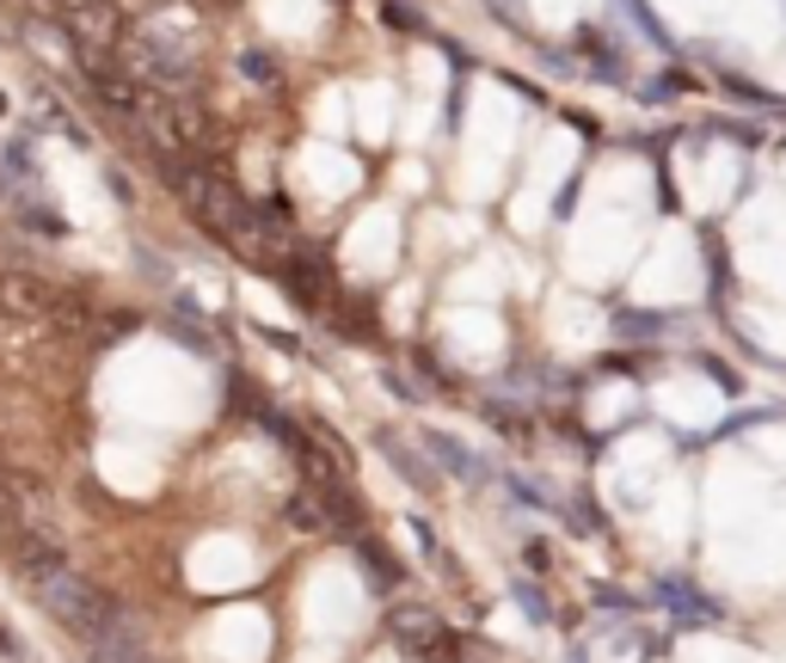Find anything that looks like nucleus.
Listing matches in <instances>:
<instances>
[{"mask_svg":"<svg viewBox=\"0 0 786 663\" xmlns=\"http://www.w3.org/2000/svg\"><path fill=\"white\" fill-rule=\"evenodd\" d=\"M19 571H25V584L37 590L44 615H49V620H62V627L80 639V645H99V639H111V632H124V627H129L124 602L105 596L93 578H80L68 559H56V547H37V540H25V553H19Z\"/></svg>","mask_w":786,"mask_h":663,"instance_id":"obj_1","label":"nucleus"},{"mask_svg":"<svg viewBox=\"0 0 786 663\" xmlns=\"http://www.w3.org/2000/svg\"><path fill=\"white\" fill-rule=\"evenodd\" d=\"M658 596L670 602V615H676V620H719V608H713V602L700 596L694 584H676V578H663Z\"/></svg>","mask_w":786,"mask_h":663,"instance_id":"obj_6","label":"nucleus"},{"mask_svg":"<svg viewBox=\"0 0 786 663\" xmlns=\"http://www.w3.org/2000/svg\"><path fill=\"white\" fill-rule=\"evenodd\" d=\"M620 13H627L633 25H639V32H646V37H651V44H658V49H670V32H663L658 19H651V7H646V0H620Z\"/></svg>","mask_w":786,"mask_h":663,"instance_id":"obj_9","label":"nucleus"},{"mask_svg":"<svg viewBox=\"0 0 786 663\" xmlns=\"http://www.w3.org/2000/svg\"><path fill=\"white\" fill-rule=\"evenodd\" d=\"M283 516H289L295 528H320V510H314V498H308V492L289 498V510H283Z\"/></svg>","mask_w":786,"mask_h":663,"instance_id":"obj_11","label":"nucleus"},{"mask_svg":"<svg viewBox=\"0 0 786 663\" xmlns=\"http://www.w3.org/2000/svg\"><path fill=\"white\" fill-rule=\"evenodd\" d=\"M136 62L148 68V75H155V80H167V87H185V80L197 75V68H191V56H185V49L160 44V37H141V44H136Z\"/></svg>","mask_w":786,"mask_h":663,"instance_id":"obj_3","label":"nucleus"},{"mask_svg":"<svg viewBox=\"0 0 786 663\" xmlns=\"http://www.w3.org/2000/svg\"><path fill=\"white\" fill-rule=\"evenodd\" d=\"M0 197H7V172H0Z\"/></svg>","mask_w":786,"mask_h":663,"instance_id":"obj_13","label":"nucleus"},{"mask_svg":"<svg viewBox=\"0 0 786 663\" xmlns=\"http://www.w3.org/2000/svg\"><path fill=\"white\" fill-rule=\"evenodd\" d=\"M387 632H394L406 651H418V658H443L448 651L443 615H431L424 602H394V608H387Z\"/></svg>","mask_w":786,"mask_h":663,"instance_id":"obj_2","label":"nucleus"},{"mask_svg":"<svg viewBox=\"0 0 786 663\" xmlns=\"http://www.w3.org/2000/svg\"><path fill=\"white\" fill-rule=\"evenodd\" d=\"M240 75H252V80H264V87H271V80H277V68H271V56H264V49H252V56H240Z\"/></svg>","mask_w":786,"mask_h":663,"instance_id":"obj_12","label":"nucleus"},{"mask_svg":"<svg viewBox=\"0 0 786 663\" xmlns=\"http://www.w3.org/2000/svg\"><path fill=\"white\" fill-rule=\"evenodd\" d=\"M516 602H523V615H528V620H540V627L554 620V608H547V596H540V590L528 584V578H516Z\"/></svg>","mask_w":786,"mask_h":663,"instance_id":"obj_10","label":"nucleus"},{"mask_svg":"<svg viewBox=\"0 0 786 663\" xmlns=\"http://www.w3.org/2000/svg\"><path fill=\"white\" fill-rule=\"evenodd\" d=\"M424 443H431V455H436V461H443L455 479H467V485H486V479H492V467H486V461H474V455H467V443H455V436L431 431Z\"/></svg>","mask_w":786,"mask_h":663,"instance_id":"obj_4","label":"nucleus"},{"mask_svg":"<svg viewBox=\"0 0 786 663\" xmlns=\"http://www.w3.org/2000/svg\"><path fill=\"white\" fill-rule=\"evenodd\" d=\"M87 651H93V663H155V651L141 645L136 620H129L124 632H111V639H99V645H87Z\"/></svg>","mask_w":786,"mask_h":663,"instance_id":"obj_5","label":"nucleus"},{"mask_svg":"<svg viewBox=\"0 0 786 663\" xmlns=\"http://www.w3.org/2000/svg\"><path fill=\"white\" fill-rule=\"evenodd\" d=\"M381 455H387V467H400V473L412 479L418 492H431V485H436V479H431V467L418 461V455H412V448H406V443H400V436H394V431H381Z\"/></svg>","mask_w":786,"mask_h":663,"instance_id":"obj_7","label":"nucleus"},{"mask_svg":"<svg viewBox=\"0 0 786 663\" xmlns=\"http://www.w3.org/2000/svg\"><path fill=\"white\" fill-rule=\"evenodd\" d=\"M0 172H7V179H25V185H32L37 179V148L25 136H13L7 141V160H0Z\"/></svg>","mask_w":786,"mask_h":663,"instance_id":"obj_8","label":"nucleus"}]
</instances>
